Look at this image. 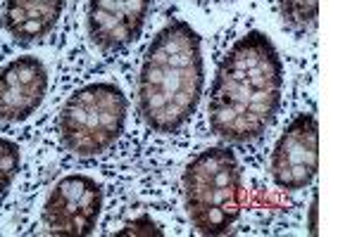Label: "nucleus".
<instances>
[{"mask_svg": "<svg viewBox=\"0 0 357 237\" xmlns=\"http://www.w3.org/2000/svg\"><path fill=\"white\" fill-rule=\"evenodd\" d=\"M284 95V65L272 38L248 31L229 48L210 90L207 121L227 145H243L272 126Z\"/></svg>", "mask_w": 357, "mask_h": 237, "instance_id": "obj_1", "label": "nucleus"}, {"mask_svg": "<svg viewBox=\"0 0 357 237\" xmlns=\"http://www.w3.org/2000/svg\"><path fill=\"white\" fill-rule=\"evenodd\" d=\"M205 65L198 31L172 19L151 40L138 74V114L155 133H176L203 97Z\"/></svg>", "mask_w": 357, "mask_h": 237, "instance_id": "obj_2", "label": "nucleus"}, {"mask_svg": "<svg viewBox=\"0 0 357 237\" xmlns=\"http://www.w3.org/2000/svg\"><path fill=\"white\" fill-rule=\"evenodd\" d=\"M183 202L195 233H231L241 216V166L231 147H207L186 166Z\"/></svg>", "mask_w": 357, "mask_h": 237, "instance_id": "obj_3", "label": "nucleus"}, {"mask_svg": "<svg viewBox=\"0 0 357 237\" xmlns=\"http://www.w3.org/2000/svg\"><path fill=\"white\" fill-rule=\"evenodd\" d=\"M126 112L129 102L117 83L98 81L84 85L65 102L57 119L62 147L79 159L100 157L124 133Z\"/></svg>", "mask_w": 357, "mask_h": 237, "instance_id": "obj_4", "label": "nucleus"}, {"mask_svg": "<svg viewBox=\"0 0 357 237\" xmlns=\"http://www.w3.org/2000/svg\"><path fill=\"white\" fill-rule=\"evenodd\" d=\"M102 211V188L96 178L69 173L50 188L43 204V228L57 237H84L96 230Z\"/></svg>", "mask_w": 357, "mask_h": 237, "instance_id": "obj_5", "label": "nucleus"}, {"mask_svg": "<svg viewBox=\"0 0 357 237\" xmlns=\"http://www.w3.org/2000/svg\"><path fill=\"white\" fill-rule=\"evenodd\" d=\"M319 169V124L310 112L298 114L279 136L272 152V178L281 190L307 188Z\"/></svg>", "mask_w": 357, "mask_h": 237, "instance_id": "obj_6", "label": "nucleus"}, {"mask_svg": "<svg viewBox=\"0 0 357 237\" xmlns=\"http://www.w3.org/2000/svg\"><path fill=\"white\" fill-rule=\"evenodd\" d=\"M153 0H89L86 28L102 53H117L141 36Z\"/></svg>", "mask_w": 357, "mask_h": 237, "instance_id": "obj_7", "label": "nucleus"}, {"mask_svg": "<svg viewBox=\"0 0 357 237\" xmlns=\"http://www.w3.org/2000/svg\"><path fill=\"white\" fill-rule=\"evenodd\" d=\"M48 95V69L38 57L24 55L0 69V121L20 124L43 105Z\"/></svg>", "mask_w": 357, "mask_h": 237, "instance_id": "obj_8", "label": "nucleus"}, {"mask_svg": "<svg viewBox=\"0 0 357 237\" xmlns=\"http://www.w3.org/2000/svg\"><path fill=\"white\" fill-rule=\"evenodd\" d=\"M65 0H5L3 28L15 43H41L55 31Z\"/></svg>", "mask_w": 357, "mask_h": 237, "instance_id": "obj_9", "label": "nucleus"}, {"mask_svg": "<svg viewBox=\"0 0 357 237\" xmlns=\"http://www.w3.org/2000/svg\"><path fill=\"white\" fill-rule=\"evenodd\" d=\"M279 8L289 26L298 31H307L317 24V17H319V0H279Z\"/></svg>", "mask_w": 357, "mask_h": 237, "instance_id": "obj_10", "label": "nucleus"}, {"mask_svg": "<svg viewBox=\"0 0 357 237\" xmlns=\"http://www.w3.org/2000/svg\"><path fill=\"white\" fill-rule=\"evenodd\" d=\"M22 169V149L10 138H0V195L13 185Z\"/></svg>", "mask_w": 357, "mask_h": 237, "instance_id": "obj_11", "label": "nucleus"}, {"mask_svg": "<svg viewBox=\"0 0 357 237\" xmlns=\"http://www.w3.org/2000/svg\"><path fill=\"white\" fill-rule=\"evenodd\" d=\"M117 235L119 237H138V235H146V237H162L165 235V230H162V225H160L158 221H153L151 216H136L134 221H129V223H124V228L122 230H117Z\"/></svg>", "mask_w": 357, "mask_h": 237, "instance_id": "obj_12", "label": "nucleus"}, {"mask_svg": "<svg viewBox=\"0 0 357 237\" xmlns=\"http://www.w3.org/2000/svg\"><path fill=\"white\" fill-rule=\"evenodd\" d=\"M310 235H317V195H312V202H310V221H307Z\"/></svg>", "mask_w": 357, "mask_h": 237, "instance_id": "obj_13", "label": "nucleus"}]
</instances>
